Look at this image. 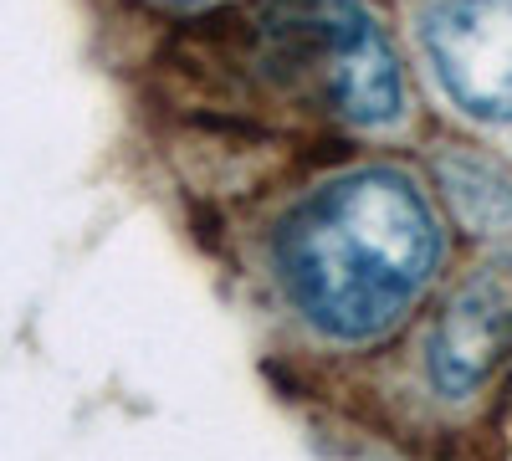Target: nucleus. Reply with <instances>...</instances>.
I'll list each match as a JSON object with an SVG mask.
<instances>
[{
  "instance_id": "3",
  "label": "nucleus",
  "mask_w": 512,
  "mask_h": 461,
  "mask_svg": "<svg viewBox=\"0 0 512 461\" xmlns=\"http://www.w3.org/2000/svg\"><path fill=\"white\" fill-rule=\"evenodd\" d=\"M441 88L477 118H512V0H441L425 16Z\"/></svg>"
},
{
  "instance_id": "1",
  "label": "nucleus",
  "mask_w": 512,
  "mask_h": 461,
  "mask_svg": "<svg viewBox=\"0 0 512 461\" xmlns=\"http://www.w3.org/2000/svg\"><path fill=\"white\" fill-rule=\"evenodd\" d=\"M441 231L425 195L395 170H354L313 190L277 231V277L313 328L369 339L425 287Z\"/></svg>"
},
{
  "instance_id": "2",
  "label": "nucleus",
  "mask_w": 512,
  "mask_h": 461,
  "mask_svg": "<svg viewBox=\"0 0 512 461\" xmlns=\"http://www.w3.org/2000/svg\"><path fill=\"white\" fill-rule=\"evenodd\" d=\"M267 41L292 77L318 88L349 123H395L405 88L390 41L354 0H282L267 21Z\"/></svg>"
},
{
  "instance_id": "4",
  "label": "nucleus",
  "mask_w": 512,
  "mask_h": 461,
  "mask_svg": "<svg viewBox=\"0 0 512 461\" xmlns=\"http://www.w3.org/2000/svg\"><path fill=\"white\" fill-rule=\"evenodd\" d=\"M512 344V298L507 287H477L436 323L431 333V374L446 395H461L487 380V369Z\"/></svg>"
}]
</instances>
